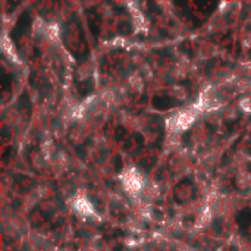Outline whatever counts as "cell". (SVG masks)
<instances>
[{"label":"cell","instance_id":"cell-1","mask_svg":"<svg viewBox=\"0 0 251 251\" xmlns=\"http://www.w3.org/2000/svg\"><path fill=\"white\" fill-rule=\"evenodd\" d=\"M248 184H250V173L247 170H241L236 176V185L239 188H247Z\"/></svg>","mask_w":251,"mask_h":251},{"label":"cell","instance_id":"cell-2","mask_svg":"<svg viewBox=\"0 0 251 251\" xmlns=\"http://www.w3.org/2000/svg\"><path fill=\"white\" fill-rule=\"evenodd\" d=\"M236 116H238V110L235 106H226L222 113V117L228 119V120H233V119H236Z\"/></svg>","mask_w":251,"mask_h":251},{"label":"cell","instance_id":"cell-3","mask_svg":"<svg viewBox=\"0 0 251 251\" xmlns=\"http://www.w3.org/2000/svg\"><path fill=\"white\" fill-rule=\"evenodd\" d=\"M172 95L176 97L178 100H185L187 98V90L182 85H173L172 87Z\"/></svg>","mask_w":251,"mask_h":251},{"label":"cell","instance_id":"cell-4","mask_svg":"<svg viewBox=\"0 0 251 251\" xmlns=\"http://www.w3.org/2000/svg\"><path fill=\"white\" fill-rule=\"evenodd\" d=\"M150 217H151L154 222H160V220L163 219V213H162L160 210H157V209H153L151 213H150Z\"/></svg>","mask_w":251,"mask_h":251}]
</instances>
